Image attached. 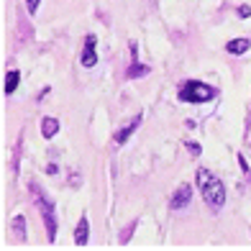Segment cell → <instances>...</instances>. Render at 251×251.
I'll return each instance as SVG.
<instances>
[{
    "mask_svg": "<svg viewBox=\"0 0 251 251\" xmlns=\"http://www.w3.org/2000/svg\"><path fill=\"white\" fill-rule=\"evenodd\" d=\"M198 187H200V192H202V200L210 205V208H215V210H221L223 205H226V185L215 177L213 172H208V169H198Z\"/></svg>",
    "mask_w": 251,
    "mask_h": 251,
    "instance_id": "6da1fadb",
    "label": "cell"
},
{
    "mask_svg": "<svg viewBox=\"0 0 251 251\" xmlns=\"http://www.w3.org/2000/svg\"><path fill=\"white\" fill-rule=\"evenodd\" d=\"M31 192H33V202H36L44 223H47V236H49V241L54 244L56 241V226H59V221H56V208H54L51 198L36 185V182H31Z\"/></svg>",
    "mask_w": 251,
    "mask_h": 251,
    "instance_id": "7a4b0ae2",
    "label": "cell"
},
{
    "mask_svg": "<svg viewBox=\"0 0 251 251\" xmlns=\"http://www.w3.org/2000/svg\"><path fill=\"white\" fill-rule=\"evenodd\" d=\"M213 98H215V90L205 82H198V79H187L179 87V100H185V102H208Z\"/></svg>",
    "mask_w": 251,
    "mask_h": 251,
    "instance_id": "3957f363",
    "label": "cell"
},
{
    "mask_svg": "<svg viewBox=\"0 0 251 251\" xmlns=\"http://www.w3.org/2000/svg\"><path fill=\"white\" fill-rule=\"evenodd\" d=\"M190 200H192V187L185 182V185H179L175 190V195L169 198V208H172V210H182V208H187V205H190Z\"/></svg>",
    "mask_w": 251,
    "mask_h": 251,
    "instance_id": "277c9868",
    "label": "cell"
},
{
    "mask_svg": "<svg viewBox=\"0 0 251 251\" xmlns=\"http://www.w3.org/2000/svg\"><path fill=\"white\" fill-rule=\"evenodd\" d=\"M79 59H82V64H85V67H95V64H98V54H95V36H93V33H90V36L85 39L82 56H79Z\"/></svg>",
    "mask_w": 251,
    "mask_h": 251,
    "instance_id": "5b68a950",
    "label": "cell"
},
{
    "mask_svg": "<svg viewBox=\"0 0 251 251\" xmlns=\"http://www.w3.org/2000/svg\"><path fill=\"white\" fill-rule=\"evenodd\" d=\"M90 241V221H87V215H82L75 228V246H85Z\"/></svg>",
    "mask_w": 251,
    "mask_h": 251,
    "instance_id": "8992f818",
    "label": "cell"
},
{
    "mask_svg": "<svg viewBox=\"0 0 251 251\" xmlns=\"http://www.w3.org/2000/svg\"><path fill=\"white\" fill-rule=\"evenodd\" d=\"M131 56H133V64L128 67V70H126V77H128V79H139V77H146V75H149V67H146V64H139V54H136V47H133Z\"/></svg>",
    "mask_w": 251,
    "mask_h": 251,
    "instance_id": "52a82bcc",
    "label": "cell"
},
{
    "mask_svg": "<svg viewBox=\"0 0 251 251\" xmlns=\"http://www.w3.org/2000/svg\"><path fill=\"white\" fill-rule=\"evenodd\" d=\"M251 49V41L249 39H231L226 44V51L228 54H233V56H241V54H246Z\"/></svg>",
    "mask_w": 251,
    "mask_h": 251,
    "instance_id": "ba28073f",
    "label": "cell"
},
{
    "mask_svg": "<svg viewBox=\"0 0 251 251\" xmlns=\"http://www.w3.org/2000/svg\"><path fill=\"white\" fill-rule=\"evenodd\" d=\"M139 126H141V116H136L128 126H123V128L116 133V144H126V141H128L131 139V133L136 131V128H139Z\"/></svg>",
    "mask_w": 251,
    "mask_h": 251,
    "instance_id": "9c48e42d",
    "label": "cell"
},
{
    "mask_svg": "<svg viewBox=\"0 0 251 251\" xmlns=\"http://www.w3.org/2000/svg\"><path fill=\"white\" fill-rule=\"evenodd\" d=\"M56 133H59V121L56 118H44L41 121V136L44 139H54Z\"/></svg>",
    "mask_w": 251,
    "mask_h": 251,
    "instance_id": "30bf717a",
    "label": "cell"
},
{
    "mask_svg": "<svg viewBox=\"0 0 251 251\" xmlns=\"http://www.w3.org/2000/svg\"><path fill=\"white\" fill-rule=\"evenodd\" d=\"M18 82H21V72H18V70H10L8 77H5V95H13L16 87H18Z\"/></svg>",
    "mask_w": 251,
    "mask_h": 251,
    "instance_id": "8fae6325",
    "label": "cell"
},
{
    "mask_svg": "<svg viewBox=\"0 0 251 251\" xmlns=\"http://www.w3.org/2000/svg\"><path fill=\"white\" fill-rule=\"evenodd\" d=\"M13 233L26 241V221H24V215H16L13 218Z\"/></svg>",
    "mask_w": 251,
    "mask_h": 251,
    "instance_id": "7c38bea8",
    "label": "cell"
},
{
    "mask_svg": "<svg viewBox=\"0 0 251 251\" xmlns=\"http://www.w3.org/2000/svg\"><path fill=\"white\" fill-rule=\"evenodd\" d=\"M39 3L41 0H26V10H28V16H33L39 10Z\"/></svg>",
    "mask_w": 251,
    "mask_h": 251,
    "instance_id": "4fadbf2b",
    "label": "cell"
},
{
    "mask_svg": "<svg viewBox=\"0 0 251 251\" xmlns=\"http://www.w3.org/2000/svg\"><path fill=\"white\" fill-rule=\"evenodd\" d=\"M238 18H251V5H238Z\"/></svg>",
    "mask_w": 251,
    "mask_h": 251,
    "instance_id": "5bb4252c",
    "label": "cell"
},
{
    "mask_svg": "<svg viewBox=\"0 0 251 251\" xmlns=\"http://www.w3.org/2000/svg\"><path fill=\"white\" fill-rule=\"evenodd\" d=\"M238 164H241V169L246 172V177H249V182H251V169H249V164H246V159H244V156H238Z\"/></svg>",
    "mask_w": 251,
    "mask_h": 251,
    "instance_id": "9a60e30c",
    "label": "cell"
},
{
    "mask_svg": "<svg viewBox=\"0 0 251 251\" xmlns=\"http://www.w3.org/2000/svg\"><path fill=\"white\" fill-rule=\"evenodd\" d=\"M187 149L192 151V156H200V146H198V144H192V141H190V144H187Z\"/></svg>",
    "mask_w": 251,
    "mask_h": 251,
    "instance_id": "2e32d148",
    "label": "cell"
}]
</instances>
